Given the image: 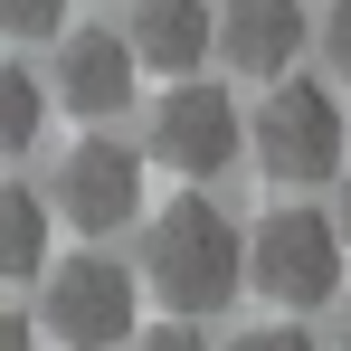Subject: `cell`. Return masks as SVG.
I'll return each instance as SVG.
<instances>
[{"instance_id":"cell-1","label":"cell","mask_w":351,"mask_h":351,"mask_svg":"<svg viewBox=\"0 0 351 351\" xmlns=\"http://www.w3.org/2000/svg\"><path fill=\"white\" fill-rule=\"evenodd\" d=\"M143 294L162 304V313H228L237 285H247V228H237L228 209L199 190V180H180V199L162 209H143Z\"/></svg>"},{"instance_id":"cell-2","label":"cell","mask_w":351,"mask_h":351,"mask_svg":"<svg viewBox=\"0 0 351 351\" xmlns=\"http://www.w3.org/2000/svg\"><path fill=\"white\" fill-rule=\"evenodd\" d=\"M247 152L256 171L285 180V190H313V180L342 171V95L313 86V76H266V105L247 114Z\"/></svg>"},{"instance_id":"cell-3","label":"cell","mask_w":351,"mask_h":351,"mask_svg":"<svg viewBox=\"0 0 351 351\" xmlns=\"http://www.w3.org/2000/svg\"><path fill=\"white\" fill-rule=\"evenodd\" d=\"M38 323H48L66 351H114V342H133V323H143V276L123 266L114 247H76V256H48Z\"/></svg>"},{"instance_id":"cell-4","label":"cell","mask_w":351,"mask_h":351,"mask_svg":"<svg viewBox=\"0 0 351 351\" xmlns=\"http://www.w3.org/2000/svg\"><path fill=\"white\" fill-rule=\"evenodd\" d=\"M48 209L76 237H123V228H143V209H152V162L123 133L95 123L86 143H66V162L48 171Z\"/></svg>"},{"instance_id":"cell-5","label":"cell","mask_w":351,"mask_h":351,"mask_svg":"<svg viewBox=\"0 0 351 351\" xmlns=\"http://www.w3.org/2000/svg\"><path fill=\"white\" fill-rule=\"evenodd\" d=\"M247 285L266 304H285V313L332 304L342 294V237H332V219L323 209H266L247 228Z\"/></svg>"},{"instance_id":"cell-6","label":"cell","mask_w":351,"mask_h":351,"mask_svg":"<svg viewBox=\"0 0 351 351\" xmlns=\"http://www.w3.org/2000/svg\"><path fill=\"white\" fill-rule=\"evenodd\" d=\"M237 152H247V114H237V95L209 86V76H171L162 105H152V143H143V162H162V171H180V180H219V171H237Z\"/></svg>"},{"instance_id":"cell-7","label":"cell","mask_w":351,"mask_h":351,"mask_svg":"<svg viewBox=\"0 0 351 351\" xmlns=\"http://www.w3.org/2000/svg\"><path fill=\"white\" fill-rule=\"evenodd\" d=\"M304 38H313V10H304V0H219V10H209V48H219L228 76H247V86L285 76V66L304 58Z\"/></svg>"},{"instance_id":"cell-8","label":"cell","mask_w":351,"mask_h":351,"mask_svg":"<svg viewBox=\"0 0 351 351\" xmlns=\"http://www.w3.org/2000/svg\"><path fill=\"white\" fill-rule=\"evenodd\" d=\"M133 48H123L114 29H58V66H48V105H66V114L86 123H114L123 105H133Z\"/></svg>"},{"instance_id":"cell-9","label":"cell","mask_w":351,"mask_h":351,"mask_svg":"<svg viewBox=\"0 0 351 351\" xmlns=\"http://www.w3.org/2000/svg\"><path fill=\"white\" fill-rule=\"evenodd\" d=\"M123 48L152 76H199V58H209V0H133Z\"/></svg>"},{"instance_id":"cell-10","label":"cell","mask_w":351,"mask_h":351,"mask_svg":"<svg viewBox=\"0 0 351 351\" xmlns=\"http://www.w3.org/2000/svg\"><path fill=\"white\" fill-rule=\"evenodd\" d=\"M48 228H58L48 190H29V180H0V285H29V276H48Z\"/></svg>"},{"instance_id":"cell-11","label":"cell","mask_w":351,"mask_h":351,"mask_svg":"<svg viewBox=\"0 0 351 351\" xmlns=\"http://www.w3.org/2000/svg\"><path fill=\"white\" fill-rule=\"evenodd\" d=\"M48 86L29 76V66H0V162H19V152H38V133H48Z\"/></svg>"},{"instance_id":"cell-12","label":"cell","mask_w":351,"mask_h":351,"mask_svg":"<svg viewBox=\"0 0 351 351\" xmlns=\"http://www.w3.org/2000/svg\"><path fill=\"white\" fill-rule=\"evenodd\" d=\"M66 10H76V0H0V29H10V38H58Z\"/></svg>"},{"instance_id":"cell-13","label":"cell","mask_w":351,"mask_h":351,"mask_svg":"<svg viewBox=\"0 0 351 351\" xmlns=\"http://www.w3.org/2000/svg\"><path fill=\"white\" fill-rule=\"evenodd\" d=\"M123 351H209V332L190 323V313H171V323H133V342Z\"/></svg>"},{"instance_id":"cell-14","label":"cell","mask_w":351,"mask_h":351,"mask_svg":"<svg viewBox=\"0 0 351 351\" xmlns=\"http://www.w3.org/2000/svg\"><path fill=\"white\" fill-rule=\"evenodd\" d=\"M313 38H323V58H332V76L351 86V0H323V19H313Z\"/></svg>"},{"instance_id":"cell-15","label":"cell","mask_w":351,"mask_h":351,"mask_svg":"<svg viewBox=\"0 0 351 351\" xmlns=\"http://www.w3.org/2000/svg\"><path fill=\"white\" fill-rule=\"evenodd\" d=\"M228 351H323V342H313L304 323H256V332H237Z\"/></svg>"},{"instance_id":"cell-16","label":"cell","mask_w":351,"mask_h":351,"mask_svg":"<svg viewBox=\"0 0 351 351\" xmlns=\"http://www.w3.org/2000/svg\"><path fill=\"white\" fill-rule=\"evenodd\" d=\"M0 351H38V323L29 313H0Z\"/></svg>"},{"instance_id":"cell-17","label":"cell","mask_w":351,"mask_h":351,"mask_svg":"<svg viewBox=\"0 0 351 351\" xmlns=\"http://www.w3.org/2000/svg\"><path fill=\"white\" fill-rule=\"evenodd\" d=\"M332 237H342V256H351V171H342V209H332Z\"/></svg>"},{"instance_id":"cell-18","label":"cell","mask_w":351,"mask_h":351,"mask_svg":"<svg viewBox=\"0 0 351 351\" xmlns=\"http://www.w3.org/2000/svg\"><path fill=\"white\" fill-rule=\"evenodd\" d=\"M332 342H342V351H351V285H342V323H332Z\"/></svg>"}]
</instances>
